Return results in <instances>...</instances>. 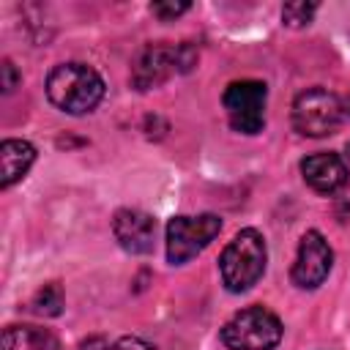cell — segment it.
<instances>
[{"instance_id":"2","label":"cell","mask_w":350,"mask_h":350,"mask_svg":"<svg viewBox=\"0 0 350 350\" xmlns=\"http://www.w3.org/2000/svg\"><path fill=\"white\" fill-rule=\"evenodd\" d=\"M265 262H268L265 238L254 227H243L241 232H235V238L224 246L219 257V273H221L224 287L230 293L252 290L262 279Z\"/></svg>"},{"instance_id":"14","label":"cell","mask_w":350,"mask_h":350,"mask_svg":"<svg viewBox=\"0 0 350 350\" xmlns=\"http://www.w3.org/2000/svg\"><path fill=\"white\" fill-rule=\"evenodd\" d=\"M317 11V3H304V0H295V3H284L282 5V22L287 27H304L312 22Z\"/></svg>"},{"instance_id":"18","label":"cell","mask_w":350,"mask_h":350,"mask_svg":"<svg viewBox=\"0 0 350 350\" xmlns=\"http://www.w3.org/2000/svg\"><path fill=\"white\" fill-rule=\"evenodd\" d=\"M345 150H347V164H350V142H347V148H345Z\"/></svg>"},{"instance_id":"15","label":"cell","mask_w":350,"mask_h":350,"mask_svg":"<svg viewBox=\"0 0 350 350\" xmlns=\"http://www.w3.org/2000/svg\"><path fill=\"white\" fill-rule=\"evenodd\" d=\"M191 5L189 3H153L150 5V11L159 16V19H164V22H170V19H175V16H180V14H186Z\"/></svg>"},{"instance_id":"19","label":"cell","mask_w":350,"mask_h":350,"mask_svg":"<svg viewBox=\"0 0 350 350\" xmlns=\"http://www.w3.org/2000/svg\"><path fill=\"white\" fill-rule=\"evenodd\" d=\"M347 109H350V101H347Z\"/></svg>"},{"instance_id":"10","label":"cell","mask_w":350,"mask_h":350,"mask_svg":"<svg viewBox=\"0 0 350 350\" xmlns=\"http://www.w3.org/2000/svg\"><path fill=\"white\" fill-rule=\"evenodd\" d=\"M301 175L304 180L320 191V194H336L347 186L350 180V170L345 164V159L339 153H312L301 161Z\"/></svg>"},{"instance_id":"7","label":"cell","mask_w":350,"mask_h":350,"mask_svg":"<svg viewBox=\"0 0 350 350\" xmlns=\"http://www.w3.org/2000/svg\"><path fill=\"white\" fill-rule=\"evenodd\" d=\"M331 265H334V252H331L328 241L323 238V232L320 230H306L301 235L298 254H295V262H293V271H290L293 284L301 287V290H317L328 279Z\"/></svg>"},{"instance_id":"13","label":"cell","mask_w":350,"mask_h":350,"mask_svg":"<svg viewBox=\"0 0 350 350\" xmlns=\"http://www.w3.org/2000/svg\"><path fill=\"white\" fill-rule=\"evenodd\" d=\"M33 309L44 317H57L63 312V287L57 282L44 284L36 295H33Z\"/></svg>"},{"instance_id":"9","label":"cell","mask_w":350,"mask_h":350,"mask_svg":"<svg viewBox=\"0 0 350 350\" xmlns=\"http://www.w3.org/2000/svg\"><path fill=\"white\" fill-rule=\"evenodd\" d=\"M156 216L139 208H120L112 219V235L118 246L129 254H150L156 243Z\"/></svg>"},{"instance_id":"17","label":"cell","mask_w":350,"mask_h":350,"mask_svg":"<svg viewBox=\"0 0 350 350\" xmlns=\"http://www.w3.org/2000/svg\"><path fill=\"white\" fill-rule=\"evenodd\" d=\"M0 74H3V93H11V90L16 88V82H19V74H16L14 63H11V60H3Z\"/></svg>"},{"instance_id":"8","label":"cell","mask_w":350,"mask_h":350,"mask_svg":"<svg viewBox=\"0 0 350 350\" xmlns=\"http://www.w3.org/2000/svg\"><path fill=\"white\" fill-rule=\"evenodd\" d=\"M178 74V44H148L131 66V85L145 93Z\"/></svg>"},{"instance_id":"11","label":"cell","mask_w":350,"mask_h":350,"mask_svg":"<svg viewBox=\"0 0 350 350\" xmlns=\"http://www.w3.org/2000/svg\"><path fill=\"white\" fill-rule=\"evenodd\" d=\"M36 161V148L27 139H3L0 142V189H11L27 175Z\"/></svg>"},{"instance_id":"6","label":"cell","mask_w":350,"mask_h":350,"mask_svg":"<svg viewBox=\"0 0 350 350\" xmlns=\"http://www.w3.org/2000/svg\"><path fill=\"white\" fill-rule=\"evenodd\" d=\"M265 101H268V88L260 79L230 82L224 96H221L227 120L241 134L262 131V126H265Z\"/></svg>"},{"instance_id":"4","label":"cell","mask_w":350,"mask_h":350,"mask_svg":"<svg viewBox=\"0 0 350 350\" xmlns=\"http://www.w3.org/2000/svg\"><path fill=\"white\" fill-rule=\"evenodd\" d=\"M342 118H345V107L339 96L325 88H309L298 93L293 101V126L304 137L312 139L328 137L342 126Z\"/></svg>"},{"instance_id":"12","label":"cell","mask_w":350,"mask_h":350,"mask_svg":"<svg viewBox=\"0 0 350 350\" xmlns=\"http://www.w3.org/2000/svg\"><path fill=\"white\" fill-rule=\"evenodd\" d=\"M57 336L38 325H8L3 331V350H57Z\"/></svg>"},{"instance_id":"3","label":"cell","mask_w":350,"mask_h":350,"mask_svg":"<svg viewBox=\"0 0 350 350\" xmlns=\"http://www.w3.org/2000/svg\"><path fill=\"white\" fill-rule=\"evenodd\" d=\"M282 320L265 306H246L235 312L221 328L227 350H273L282 342Z\"/></svg>"},{"instance_id":"1","label":"cell","mask_w":350,"mask_h":350,"mask_svg":"<svg viewBox=\"0 0 350 350\" xmlns=\"http://www.w3.org/2000/svg\"><path fill=\"white\" fill-rule=\"evenodd\" d=\"M46 98L68 115H88L104 98V79L88 63H57L46 74Z\"/></svg>"},{"instance_id":"16","label":"cell","mask_w":350,"mask_h":350,"mask_svg":"<svg viewBox=\"0 0 350 350\" xmlns=\"http://www.w3.org/2000/svg\"><path fill=\"white\" fill-rule=\"evenodd\" d=\"M107 350H156L150 342L139 339V336H120L118 342H112Z\"/></svg>"},{"instance_id":"5","label":"cell","mask_w":350,"mask_h":350,"mask_svg":"<svg viewBox=\"0 0 350 350\" xmlns=\"http://www.w3.org/2000/svg\"><path fill=\"white\" fill-rule=\"evenodd\" d=\"M221 232V219L216 213L200 216H172L167 221V262L186 265Z\"/></svg>"}]
</instances>
